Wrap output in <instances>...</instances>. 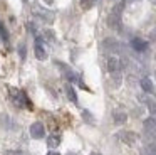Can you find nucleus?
<instances>
[{
    "instance_id": "obj_12",
    "label": "nucleus",
    "mask_w": 156,
    "mask_h": 155,
    "mask_svg": "<svg viewBox=\"0 0 156 155\" xmlns=\"http://www.w3.org/2000/svg\"><path fill=\"white\" fill-rule=\"evenodd\" d=\"M112 120H114L116 125H124L128 121V115H126L124 110H114L112 111Z\"/></svg>"
},
{
    "instance_id": "obj_4",
    "label": "nucleus",
    "mask_w": 156,
    "mask_h": 155,
    "mask_svg": "<svg viewBox=\"0 0 156 155\" xmlns=\"http://www.w3.org/2000/svg\"><path fill=\"white\" fill-rule=\"evenodd\" d=\"M143 127H144V133L148 135L149 140L156 142V120L154 118H146Z\"/></svg>"
},
{
    "instance_id": "obj_10",
    "label": "nucleus",
    "mask_w": 156,
    "mask_h": 155,
    "mask_svg": "<svg viewBox=\"0 0 156 155\" xmlns=\"http://www.w3.org/2000/svg\"><path fill=\"white\" fill-rule=\"evenodd\" d=\"M131 47L136 51V52H144L146 49H148V42L143 39H139V37H133L131 39Z\"/></svg>"
},
{
    "instance_id": "obj_8",
    "label": "nucleus",
    "mask_w": 156,
    "mask_h": 155,
    "mask_svg": "<svg viewBox=\"0 0 156 155\" xmlns=\"http://www.w3.org/2000/svg\"><path fill=\"white\" fill-rule=\"evenodd\" d=\"M108 25L111 27V29H114V30H121V15L111 12L108 15Z\"/></svg>"
},
{
    "instance_id": "obj_1",
    "label": "nucleus",
    "mask_w": 156,
    "mask_h": 155,
    "mask_svg": "<svg viewBox=\"0 0 156 155\" xmlns=\"http://www.w3.org/2000/svg\"><path fill=\"white\" fill-rule=\"evenodd\" d=\"M106 67L108 73L112 76L114 84H121V71H122V59H119L118 56H109L106 61Z\"/></svg>"
},
{
    "instance_id": "obj_5",
    "label": "nucleus",
    "mask_w": 156,
    "mask_h": 155,
    "mask_svg": "<svg viewBox=\"0 0 156 155\" xmlns=\"http://www.w3.org/2000/svg\"><path fill=\"white\" fill-rule=\"evenodd\" d=\"M116 137H118L121 142L128 143V145H133L136 140H138V135H136L134 131H129V130H121V131H118V133H116Z\"/></svg>"
},
{
    "instance_id": "obj_23",
    "label": "nucleus",
    "mask_w": 156,
    "mask_h": 155,
    "mask_svg": "<svg viewBox=\"0 0 156 155\" xmlns=\"http://www.w3.org/2000/svg\"><path fill=\"white\" fill-rule=\"evenodd\" d=\"M44 2H45V3H47V5H51V3H52V2H54V0H44Z\"/></svg>"
},
{
    "instance_id": "obj_16",
    "label": "nucleus",
    "mask_w": 156,
    "mask_h": 155,
    "mask_svg": "<svg viewBox=\"0 0 156 155\" xmlns=\"http://www.w3.org/2000/svg\"><path fill=\"white\" fill-rule=\"evenodd\" d=\"M82 118H84V120L87 121V123H91V125H92V123H94V121H96V120H94V116H92V115L89 113L87 110H82Z\"/></svg>"
},
{
    "instance_id": "obj_14",
    "label": "nucleus",
    "mask_w": 156,
    "mask_h": 155,
    "mask_svg": "<svg viewBox=\"0 0 156 155\" xmlns=\"http://www.w3.org/2000/svg\"><path fill=\"white\" fill-rule=\"evenodd\" d=\"M66 93H67V98L72 101V103H77V94H76L74 88L71 84H66Z\"/></svg>"
},
{
    "instance_id": "obj_24",
    "label": "nucleus",
    "mask_w": 156,
    "mask_h": 155,
    "mask_svg": "<svg viewBox=\"0 0 156 155\" xmlns=\"http://www.w3.org/2000/svg\"><path fill=\"white\" fill-rule=\"evenodd\" d=\"M91 155H101V153H98V152H94V153H91Z\"/></svg>"
},
{
    "instance_id": "obj_3",
    "label": "nucleus",
    "mask_w": 156,
    "mask_h": 155,
    "mask_svg": "<svg viewBox=\"0 0 156 155\" xmlns=\"http://www.w3.org/2000/svg\"><path fill=\"white\" fill-rule=\"evenodd\" d=\"M102 46H104L106 51H109L111 54H119V52H124V47H122L121 42H118L116 39L112 37H108V39L102 40Z\"/></svg>"
},
{
    "instance_id": "obj_18",
    "label": "nucleus",
    "mask_w": 156,
    "mask_h": 155,
    "mask_svg": "<svg viewBox=\"0 0 156 155\" xmlns=\"http://www.w3.org/2000/svg\"><path fill=\"white\" fill-rule=\"evenodd\" d=\"M19 54H20L22 59H25V56H27V49H25L24 44H20V46H19Z\"/></svg>"
},
{
    "instance_id": "obj_25",
    "label": "nucleus",
    "mask_w": 156,
    "mask_h": 155,
    "mask_svg": "<svg viewBox=\"0 0 156 155\" xmlns=\"http://www.w3.org/2000/svg\"><path fill=\"white\" fill-rule=\"evenodd\" d=\"M151 2H153V3H154V5H156V0H151Z\"/></svg>"
},
{
    "instance_id": "obj_17",
    "label": "nucleus",
    "mask_w": 156,
    "mask_h": 155,
    "mask_svg": "<svg viewBox=\"0 0 156 155\" xmlns=\"http://www.w3.org/2000/svg\"><path fill=\"white\" fill-rule=\"evenodd\" d=\"M47 143H49V147L54 148V147H57V145L61 143V140H59V137H51V138L47 140Z\"/></svg>"
},
{
    "instance_id": "obj_2",
    "label": "nucleus",
    "mask_w": 156,
    "mask_h": 155,
    "mask_svg": "<svg viewBox=\"0 0 156 155\" xmlns=\"http://www.w3.org/2000/svg\"><path fill=\"white\" fill-rule=\"evenodd\" d=\"M10 98H12V101H14L17 106H20V108H24V106L30 108V101H29L27 94L22 93V91L14 89V88H12V89H10Z\"/></svg>"
},
{
    "instance_id": "obj_22",
    "label": "nucleus",
    "mask_w": 156,
    "mask_h": 155,
    "mask_svg": "<svg viewBox=\"0 0 156 155\" xmlns=\"http://www.w3.org/2000/svg\"><path fill=\"white\" fill-rule=\"evenodd\" d=\"M47 155H61V153H57V152H52V150H51V152H49Z\"/></svg>"
},
{
    "instance_id": "obj_21",
    "label": "nucleus",
    "mask_w": 156,
    "mask_h": 155,
    "mask_svg": "<svg viewBox=\"0 0 156 155\" xmlns=\"http://www.w3.org/2000/svg\"><path fill=\"white\" fill-rule=\"evenodd\" d=\"M149 39H151V40H156V29H153L151 32H149Z\"/></svg>"
},
{
    "instance_id": "obj_13",
    "label": "nucleus",
    "mask_w": 156,
    "mask_h": 155,
    "mask_svg": "<svg viewBox=\"0 0 156 155\" xmlns=\"http://www.w3.org/2000/svg\"><path fill=\"white\" fill-rule=\"evenodd\" d=\"M139 84H141V88H143L144 93H153V91H154V86H153V83H151L149 78H141Z\"/></svg>"
},
{
    "instance_id": "obj_7",
    "label": "nucleus",
    "mask_w": 156,
    "mask_h": 155,
    "mask_svg": "<svg viewBox=\"0 0 156 155\" xmlns=\"http://www.w3.org/2000/svg\"><path fill=\"white\" fill-rule=\"evenodd\" d=\"M34 13L39 17V19H42L44 22H47V24H51L52 20H54V13H52L51 10H47V9H42V7L34 9Z\"/></svg>"
},
{
    "instance_id": "obj_11",
    "label": "nucleus",
    "mask_w": 156,
    "mask_h": 155,
    "mask_svg": "<svg viewBox=\"0 0 156 155\" xmlns=\"http://www.w3.org/2000/svg\"><path fill=\"white\" fill-rule=\"evenodd\" d=\"M139 98H141V101L146 104V108H148L149 113L154 115L156 113V100L154 98H151L149 94H143V96H139Z\"/></svg>"
},
{
    "instance_id": "obj_19",
    "label": "nucleus",
    "mask_w": 156,
    "mask_h": 155,
    "mask_svg": "<svg viewBox=\"0 0 156 155\" xmlns=\"http://www.w3.org/2000/svg\"><path fill=\"white\" fill-rule=\"evenodd\" d=\"M94 2H96V0H81V3H82V7H84V9L92 7V5H94Z\"/></svg>"
},
{
    "instance_id": "obj_20",
    "label": "nucleus",
    "mask_w": 156,
    "mask_h": 155,
    "mask_svg": "<svg viewBox=\"0 0 156 155\" xmlns=\"http://www.w3.org/2000/svg\"><path fill=\"white\" fill-rule=\"evenodd\" d=\"M45 37H47L49 40H54V34H52L51 30H45Z\"/></svg>"
},
{
    "instance_id": "obj_15",
    "label": "nucleus",
    "mask_w": 156,
    "mask_h": 155,
    "mask_svg": "<svg viewBox=\"0 0 156 155\" xmlns=\"http://www.w3.org/2000/svg\"><path fill=\"white\" fill-rule=\"evenodd\" d=\"M0 40H2V42H7L9 40V32H7V29L4 27L2 22H0Z\"/></svg>"
},
{
    "instance_id": "obj_9",
    "label": "nucleus",
    "mask_w": 156,
    "mask_h": 155,
    "mask_svg": "<svg viewBox=\"0 0 156 155\" xmlns=\"http://www.w3.org/2000/svg\"><path fill=\"white\" fill-rule=\"evenodd\" d=\"M34 51H35V57H37L39 61H45V59H47V52H45L44 46H42V39H39V37L35 39Z\"/></svg>"
},
{
    "instance_id": "obj_6",
    "label": "nucleus",
    "mask_w": 156,
    "mask_h": 155,
    "mask_svg": "<svg viewBox=\"0 0 156 155\" xmlns=\"http://www.w3.org/2000/svg\"><path fill=\"white\" fill-rule=\"evenodd\" d=\"M44 135H45V128L41 121L32 123V127H30V137L32 138H37L39 140V138H44Z\"/></svg>"
}]
</instances>
